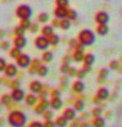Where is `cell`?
I'll return each mask as SVG.
<instances>
[{"label": "cell", "instance_id": "29", "mask_svg": "<svg viewBox=\"0 0 122 127\" xmlns=\"http://www.w3.org/2000/svg\"><path fill=\"white\" fill-rule=\"evenodd\" d=\"M53 27L52 26H45L44 28L41 29V33L44 36L46 37H49L51 34H53Z\"/></svg>", "mask_w": 122, "mask_h": 127}, {"label": "cell", "instance_id": "43", "mask_svg": "<svg viewBox=\"0 0 122 127\" xmlns=\"http://www.w3.org/2000/svg\"><path fill=\"white\" fill-rule=\"evenodd\" d=\"M69 68H70V65H68V64H63L62 67H61V72L63 74H67Z\"/></svg>", "mask_w": 122, "mask_h": 127}, {"label": "cell", "instance_id": "37", "mask_svg": "<svg viewBox=\"0 0 122 127\" xmlns=\"http://www.w3.org/2000/svg\"><path fill=\"white\" fill-rule=\"evenodd\" d=\"M102 113H103V109L101 108V107H96V108H93L92 111H91V114L96 118V117H101Z\"/></svg>", "mask_w": 122, "mask_h": 127}, {"label": "cell", "instance_id": "28", "mask_svg": "<svg viewBox=\"0 0 122 127\" xmlns=\"http://www.w3.org/2000/svg\"><path fill=\"white\" fill-rule=\"evenodd\" d=\"M74 110L78 111V112H81V111H83L84 108H85V104H84V102L83 101H81V100H77L76 102H74Z\"/></svg>", "mask_w": 122, "mask_h": 127}, {"label": "cell", "instance_id": "27", "mask_svg": "<svg viewBox=\"0 0 122 127\" xmlns=\"http://www.w3.org/2000/svg\"><path fill=\"white\" fill-rule=\"evenodd\" d=\"M92 125L94 127H104L105 126V120L102 117H96L92 121Z\"/></svg>", "mask_w": 122, "mask_h": 127}, {"label": "cell", "instance_id": "11", "mask_svg": "<svg viewBox=\"0 0 122 127\" xmlns=\"http://www.w3.org/2000/svg\"><path fill=\"white\" fill-rule=\"evenodd\" d=\"M67 13H68V9L66 6H57L54 10V16L58 19L67 18Z\"/></svg>", "mask_w": 122, "mask_h": 127}, {"label": "cell", "instance_id": "45", "mask_svg": "<svg viewBox=\"0 0 122 127\" xmlns=\"http://www.w3.org/2000/svg\"><path fill=\"white\" fill-rule=\"evenodd\" d=\"M42 126L44 127H55L56 124H55V122L52 120H47L45 124H42Z\"/></svg>", "mask_w": 122, "mask_h": 127}, {"label": "cell", "instance_id": "2", "mask_svg": "<svg viewBox=\"0 0 122 127\" xmlns=\"http://www.w3.org/2000/svg\"><path fill=\"white\" fill-rule=\"evenodd\" d=\"M78 41L83 46H91L96 42V34L91 30L84 29L78 35Z\"/></svg>", "mask_w": 122, "mask_h": 127}, {"label": "cell", "instance_id": "19", "mask_svg": "<svg viewBox=\"0 0 122 127\" xmlns=\"http://www.w3.org/2000/svg\"><path fill=\"white\" fill-rule=\"evenodd\" d=\"M96 30H97V33L99 34L100 36H105V35L108 34L109 28L107 25H98Z\"/></svg>", "mask_w": 122, "mask_h": 127}, {"label": "cell", "instance_id": "5", "mask_svg": "<svg viewBox=\"0 0 122 127\" xmlns=\"http://www.w3.org/2000/svg\"><path fill=\"white\" fill-rule=\"evenodd\" d=\"M34 45L38 50L45 51L49 48L50 43H49V40H48V37L44 36V35H41V36H37L36 38H35Z\"/></svg>", "mask_w": 122, "mask_h": 127}, {"label": "cell", "instance_id": "35", "mask_svg": "<svg viewBox=\"0 0 122 127\" xmlns=\"http://www.w3.org/2000/svg\"><path fill=\"white\" fill-rule=\"evenodd\" d=\"M67 18H68L69 20H76V19L78 18V12L76 10H68Z\"/></svg>", "mask_w": 122, "mask_h": 127}, {"label": "cell", "instance_id": "59", "mask_svg": "<svg viewBox=\"0 0 122 127\" xmlns=\"http://www.w3.org/2000/svg\"><path fill=\"white\" fill-rule=\"evenodd\" d=\"M3 122H4V121H3L2 119H0V126H2V125H3Z\"/></svg>", "mask_w": 122, "mask_h": 127}, {"label": "cell", "instance_id": "17", "mask_svg": "<svg viewBox=\"0 0 122 127\" xmlns=\"http://www.w3.org/2000/svg\"><path fill=\"white\" fill-rule=\"evenodd\" d=\"M72 89H73L74 92L81 93V92H83V91L85 90V84L82 81H76L73 83V85H72Z\"/></svg>", "mask_w": 122, "mask_h": 127}, {"label": "cell", "instance_id": "8", "mask_svg": "<svg viewBox=\"0 0 122 127\" xmlns=\"http://www.w3.org/2000/svg\"><path fill=\"white\" fill-rule=\"evenodd\" d=\"M109 19H111V17L105 11H99L94 16V20L98 25H107L109 22Z\"/></svg>", "mask_w": 122, "mask_h": 127}, {"label": "cell", "instance_id": "7", "mask_svg": "<svg viewBox=\"0 0 122 127\" xmlns=\"http://www.w3.org/2000/svg\"><path fill=\"white\" fill-rule=\"evenodd\" d=\"M10 95L12 97V101H14L16 103H20V102H22L23 100H25L26 93H25V91H23L22 89H20L18 87V88H14L13 90H12V92H11Z\"/></svg>", "mask_w": 122, "mask_h": 127}, {"label": "cell", "instance_id": "22", "mask_svg": "<svg viewBox=\"0 0 122 127\" xmlns=\"http://www.w3.org/2000/svg\"><path fill=\"white\" fill-rule=\"evenodd\" d=\"M83 62H84L85 65H90V66H92L93 64H94V62H96V57H94V55H93V54L88 53V54L84 55Z\"/></svg>", "mask_w": 122, "mask_h": 127}, {"label": "cell", "instance_id": "39", "mask_svg": "<svg viewBox=\"0 0 122 127\" xmlns=\"http://www.w3.org/2000/svg\"><path fill=\"white\" fill-rule=\"evenodd\" d=\"M10 47H11V43L10 41H7V40H3L2 39V42L0 43V48L3 50V51H7V50H10Z\"/></svg>", "mask_w": 122, "mask_h": 127}, {"label": "cell", "instance_id": "30", "mask_svg": "<svg viewBox=\"0 0 122 127\" xmlns=\"http://www.w3.org/2000/svg\"><path fill=\"white\" fill-rule=\"evenodd\" d=\"M12 102V97L10 94H3L1 95V97H0V104L1 105H10Z\"/></svg>", "mask_w": 122, "mask_h": 127}, {"label": "cell", "instance_id": "55", "mask_svg": "<svg viewBox=\"0 0 122 127\" xmlns=\"http://www.w3.org/2000/svg\"><path fill=\"white\" fill-rule=\"evenodd\" d=\"M69 46L71 47V48H76V46H77V40H74V39H71V40H70V42H69Z\"/></svg>", "mask_w": 122, "mask_h": 127}, {"label": "cell", "instance_id": "33", "mask_svg": "<svg viewBox=\"0 0 122 127\" xmlns=\"http://www.w3.org/2000/svg\"><path fill=\"white\" fill-rule=\"evenodd\" d=\"M67 123H68V121H67L63 116L62 117H58L56 119V121H55V124L58 127H66L67 126Z\"/></svg>", "mask_w": 122, "mask_h": 127}, {"label": "cell", "instance_id": "26", "mask_svg": "<svg viewBox=\"0 0 122 127\" xmlns=\"http://www.w3.org/2000/svg\"><path fill=\"white\" fill-rule=\"evenodd\" d=\"M48 40H49V43L50 45H52V46H56V45H58L60 43V40H61V38H60V36L58 35H56V34H51L50 36L48 37Z\"/></svg>", "mask_w": 122, "mask_h": 127}, {"label": "cell", "instance_id": "20", "mask_svg": "<svg viewBox=\"0 0 122 127\" xmlns=\"http://www.w3.org/2000/svg\"><path fill=\"white\" fill-rule=\"evenodd\" d=\"M48 73H49V68L47 66H45V65H41L36 69V74L38 75V76H41V77L47 76Z\"/></svg>", "mask_w": 122, "mask_h": 127}, {"label": "cell", "instance_id": "15", "mask_svg": "<svg viewBox=\"0 0 122 127\" xmlns=\"http://www.w3.org/2000/svg\"><path fill=\"white\" fill-rule=\"evenodd\" d=\"M63 106V101L61 97H52L50 101V107H52L54 110H60Z\"/></svg>", "mask_w": 122, "mask_h": 127}, {"label": "cell", "instance_id": "13", "mask_svg": "<svg viewBox=\"0 0 122 127\" xmlns=\"http://www.w3.org/2000/svg\"><path fill=\"white\" fill-rule=\"evenodd\" d=\"M97 96L100 98L101 101H105L109 97V90L106 87H101L97 91Z\"/></svg>", "mask_w": 122, "mask_h": 127}, {"label": "cell", "instance_id": "24", "mask_svg": "<svg viewBox=\"0 0 122 127\" xmlns=\"http://www.w3.org/2000/svg\"><path fill=\"white\" fill-rule=\"evenodd\" d=\"M53 58H54V55L52 52H50V51H45L41 55V59L45 63H51L53 61Z\"/></svg>", "mask_w": 122, "mask_h": 127}, {"label": "cell", "instance_id": "54", "mask_svg": "<svg viewBox=\"0 0 122 127\" xmlns=\"http://www.w3.org/2000/svg\"><path fill=\"white\" fill-rule=\"evenodd\" d=\"M11 87H12V88H18V87H19V82H17V81H13V82H12L11 83Z\"/></svg>", "mask_w": 122, "mask_h": 127}, {"label": "cell", "instance_id": "36", "mask_svg": "<svg viewBox=\"0 0 122 127\" xmlns=\"http://www.w3.org/2000/svg\"><path fill=\"white\" fill-rule=\"evenodd\" d=\"M14 33L16 36H25V34H26V30L25 29H22L21 27H16L15 28V30H14Z\"/></svg>", "mask_w": 122, "mask_h": 127}, {"label": "cell", "instance_id": "6", "mask_svg": "<svg viewBox=\"0 0 122 127\" xmlns=\"http://www.w3.org/2000/svg\"><path fill=\"white\" fill-rule=\"evenodd\" d=\"M3 72H4V75L6 77L13 78L18 74V67L15 64H6Z\"/></svg>", "mask_w": 122, "mask_h": 127}, {"label": "cell", "instance_id": "57", "mask_svg": "<svg viewBox=\"0 0 122 127\" xmlns=\"http://www.w3.org/2000/svg\"><path fill=\"white\" fill-rule=\"evenodd\" d=\"M100 101H101V100H100V98L98 97V96H96V97H94V100H93V102L96 103V104H99V103H100Z\"/></svg>", "mask_w": 122, "mask_h": 127}, {"label": "cell", "instance_id": "12", "mask_svg": "<svg viewBox=\"0 0 122 127\" xmlns=\"http://www.w3.org/2000/svg\"><path fill=\"white\" fill-rule=\"evenodd\" d=\"M29 88H30V91L32 93H34V94H37V93H39L42 90V84L39 81H33L32 83L30 84V86H29Z\"/></svg>", "mask_w": 122, "mask_h": 127}, {"label": "cell", "instance_id": "9", "mask_svg": "<svg viewBox=\"0 0 122 127\" xmlns=\"http://www.w3.org/2000/svg\"><path fill=\"white\" fill-rule=\"evenodd\" d=\"M49 107H50V102L48 100H46V98H41V102L35 106L34 111H35V113H37V114H42L44 111L48 109Z\"/></svg>", "mask_w": 122, "mask_h": 127}, {"label": "cell", "instance_id": "60", "mask_svg": "<svg viewBox=\"0 0 122 127\" xmlns=\"http://www.w3.org/2000/svg\"><path fill=\"white\" fill-rule=\"evenodd\" d=\"M1 83H2V81H1V78H0V86H1Z\"/></svg>", "mask_w": 122, "mask_h": 127}, {"label": "cell", "instance_id": "58", "mask_svg": "<svg viewBox=\"0 0 122 127\" xmlns=\"http://www.w3.org/2000/svg\"><path fill=\"white\" fill-rule=\"evenodd\" d=\"M62 81H63V84H67L68 83V79L67 78H62Z\"/></svg>", "mask_w": 122, "mask_h": 127}, {"label": "cell", "instance_id": "34", "mask_svg": "<svg viewBox=\"0 0 122 127\" xmlns=\"http://www.w3.org/2000/svg\"><path fill=\"white\" fill-rule=\"evenodd\" d=\"M37 19H38V21H39V22H41V23H46L47 21L49 20V15L47 14V13H45V12H41V13L38 15Z\"/></svg>", "mask_w": 122, "mask_h": 127}, {"label": "cell", "instance_id": "52", "mask_svg": "<svg viewBox=\"0 0 122 127\" xmlns=\"http://www.w3.org/2000/svg\"><path fill=\"white\" fill-rule=\"evenodd\" d=\"M71 57L69 56H65L64 58H63V64H68V65H70V63H71Z\"/></svg>", "mask_w": 122, "mask_h": 127}, {"label": "cell", "instance_id": "44", "mask_svg": "<svg viewBox=\"0 0 122 127\" xmlns=\"http://www.w3.org/2000/svg\"><path fill=\"white\" fill-rule=\"evenodd\" d=\"M6 61L3 57H0V72H3V70H4L5 66H6Z\"/></svg>", "mask_w": 122, "mask_h": 127}, {"label": "cell", "instance_id": "23", "mask_svg": "<svg viewBox=\"0 0 122 127\" xmlns=\"http://www.w3.org/2000/svg\"><path fill=\"white\" fill-rule=\"evenodd\" d=\"M70 27H71V20H69L68 18H63L62 20L60 21V28L62 30H69Z\"/></svg>", "mask_w": 122, "mask_h": 127}, {"label": "cell", "instance_id": "46", "mask_svg": "<svg viewBox=\"0 0 122 127\" xmlns=\"http://www.w3.org/2000/svg\"><path fill=\"white\" fill-rule=\"evenodd\" d=\"M29 30L31 31V33H33V34L36 33V32L39 30V29H38V25H36V23H31Z\"/></svg>", "mask_w": 122, "mask_h": 127}, {"label": "cell", "instance_id": "18", "mask_svg": "<svg viewBox=\"0 0 122 127\" xmlns=\"http://www.w3.org/2000/svg\"><path fill=\"white\" fill-rule=\"evenodd\" d=\"M41 61L37 58H35V59H32L31 61V64H30V70H29V72L30 74H34V73H36V69L38 68L39 66H41Z\"/></svg>", "mask_w": 122, "mask_h": 127}, {"label": "cell", "instance_id": "41", "mask_svg": "<svg viewBox=\"0 0 122 127\" xmlns=\"http://www.w3.org/2000/svg\"><path fill=\"white\" fill-rule=\"evenodd\" d=\"M119 62L118 61H112L111 63H109V68H111L112 70H117L118 68H119Z\"/></svg>", "mask_w": 122, "mask_h": 127}, {"label": "cell", "instance_id": "32", "mask_svg": "<svg viewBox=\"0 0 122 127\" xmlns=\"http://www.w3.org/2000/svg\"><path fill=\"white\" fill-rule=\"evenodd\" d=\"M20 54H21V49H19V48H17V47H13L10 51V56L12 58H14V59L16 57H18Z\"/></svg>", "mask_w": 122, "mask_h": 127}, {"label": "cell", "instance_id": "42", "mask_svg": "<svg viewBox=\"0 0 122 127\" xmlns=\"http://www.w3.org/2000/svg\"><path fill=\"white\" fill-rule=\"evenodd\" d=\"M86 74H87V73H86L83 69H81V70L77 71V75H76V76H77L79 79H83V78L86 76Z\"/></svg>", "mask_w": 122, "mask_h": 127}, {"label": "cell", "instance_id": "47", "mask_svg": "<svg viewBox=\"0 0 122 127\" xmlns=\"http://www.w3.org/2000/svg\"><path fill=\"white\" fill-rule=\"evenodd\" d=\"M77 71L78 70L76 68H72V67H70L69 70H68V72H67V74H68L70 77H73V76H76V75H77Z\"/></svg>", "mask_w": 122, "mask_h": 127}, {"label": "cell", "instance_id": "38", "mask_svg": "<svg viewBox=\"0 0 122 127\" xmlns=\"http://www.w3.org/2000/svg\"><path fill=\"white\" fill-rule=\"evenodd\" d=\"M42 118H44L46 121H47V120H52V118H53V112L47 109V110L44 111V113H42Z\"/></svg>", "mask_w": 122, "mask_h": 127}, {"label": "cell", "instance_id": "56", "mask_svg": "<svg viewBox=\"0 0 122 127\" xmlns=\"http://www.w3.org/2000/svg\"><path fill=\"white\" fill-rule=\"evenodd\" d=\"M52 25H53V27H60V21L58 20H56V19H54V20L52 21Z\"/></svg>", "mask_w": 122, "mask_h": 127}, {"label": "cell", "instance_id": "51", "mask_svg": "<svg viewBox=\"0 0 122 127\" xmlns=\"http://www.w3.org/2000/svg\"><path fill=\"white\" fill-rule=\"evenodd\" d=\"M5 36H6V32H5V30L0 29V40H2L3 38H5Z\"/></svg>", "mask_w": 122, "mask_h": 127}, {"label": "cell", "instance_id": "31", "mask_svg": "<svg viewBox=\"0 0 122 127\" xmlns=\"http://www.w3.org/2000/svg\"><path fill=\"white\" fill-rule=\"evenodd\" d=\"M31 20L30 18H23V19H20V22H19V27H21L22 29H25L26 31L29 30V28L31 26Z\"/></svg>", "mask_w": 122, "mask_h": 127}, {"label": "cell", "instance_id": "40", "mask_svg": "<svg viewBox=\"0 0 122 127\" xmlns=\"http://www.w3.org/2000/svg\"><path fill=\"white\" fill-rule=\"evenodd\" d=\"M55 4L56 6H68L69 4V0H55Z\"/></svg>", "mask_w": 122, "mask_h": 127}, {"label": "cell", "instance_id": "50", "mask_svg": "<svg viewBox=\"0 0 122 127\" xmlns=\"http://www.w3.org/2000/svg\"><path fill=\"white\" fill-rule=\"evenodd\" d=\"M76 50H79V51H83L84 52V50H85V46H83L82 43H77V46H76Z\"/></svg>", "mask_w": 122, "mask_h": 127}, {"label": "cell", "instance_id": "21", "mask_svg": "<svg viewBox=\"0 0 122 127\" xmlns=\"http://www.w3.org/2000/svg\"><path fill=\"white\" fill-rule=\"evenodd\" d=\"M108 75H109V71L106 69V68H102L99 71V75H98V82L104 83V81L107 78Z\"/></svg>", "mask_w": 122, "mask_h": 127}, {"label": "cell", "instance_id": "48", "mask_svg": "<svg viewBox=\"0 0 122 127\" xmlns=\"http://www.w3.org/2000/svg\"><path fill=\"white\" fill-rule=\"evenodd\" d=\"M51 97H61V91L57 90V89L52 90V92H51Z\"/></svg>", "mask_w": 122, "mask_h": 127}, {"label": "cell", "instance_id": "16", "mask_svg": "<svg viewBox=\"0 0 122 127\" xmlns=\"http://www.w3.org/2000/svg\"><path fill=\"white\" fill-rule=\"evenodd\" d=\"M25 102L28 106H34L37 103V96L34 93H30L25 96Z\"/></svg>", "mask_w": 122, "mask_h": 127}, {"label": "cell", "instance_id": "1", "mask_svg": "<svg viewBox=\"0 0 122 127\" xmlns=\"http://www.w3.org/2000/svg\"><path fill=\"white\" fill-rule=\"evenodd\" d=\"M27 122H28V118H27L26 113L19 110L11 111L7 116V123L12 127H23Z\"/></svg>", "mask_w": 122, "mask_h": 127}, {"label": "cell", "instance_id": "3", "mask_svg": "<svg viewBox=\"0 0 122 127\" xmlns=\"http://www.w3.org/2000/svg\"><path fill=\"white\" fill-rule=\"evenodd\" d=\"M16 16L19 19H23V18H31L33 15V10L32 7L28 4H20L16 7Z\"/></svg>", "mask_w": 122, "mask_h": 127}, {"label": "cell", "instance_id": "4", "mask_svg": "<svg viewBox=\"0 0 122 127\" xmlns=\"http://www.w3.org/2000/svg\"><path fill=\"white\" fill-rule=\"evenodd\" d=\"M15 59H16V65H17V67H19V68H21V69L29 68V66H30V64H31V61H32L31 57L29 56L28 54H26V53H21L18 57H16Z\"/></svg>", "mask_w": 122, "mask_h": 127}, {"label": "cell", "instance_id": "14", "mask_svg": "<svg viewBox=\"0 0 122 127\" xmlns=\"http://www.w3.org/2000/svg\"><path fill=\"white\" fill-rule=\"evenodd\" d=\"M76 114H77V111L73 108H67V109H65L64 112H63V117L69 122V121H72L76 119Z\"/></svg>", "mask_w": 122, "mask_h": 127}, {"label": "cell", "instance_id": "53", "mask_svg": "<svg viewBox=\"0 0 122 127\" xmlns=\"http://www.w3.org/2000/svg\"><path fill=\"white\" fill-rule=\"evenodd\" d=\"M83 70L85 71L86 73H88V72H90V71H91V66H90V65H85V64H84Z\"/></svg>", "mask_w": 122, "mask_h": 127}, {"label": "cell", "instance_id": "10", "mask_svg": "<svg viewBox=\"0 0 122 127\" xmlns=\"http://www.w3.org/2000/svg\"><path fill=\"white\" fill-rule=\"evenodd\" d=\"M14 47H17L19 49H23V48H26V46L28 45V39H27L25 36H16L14 38Z\"/></svg>", "mask_w": 122, "mask_h": 127}, {"label": "cell", "instance_id": "25", "mask_svg": "<svg viewBox=\"0 0 122 127\" xmlns=\"http://www.w3.org/2000/svg\"><path fill=\"white\" fill-rule=\"evenodd\" d=\"M74 62H77V63H80L83 61V58H84V52L83 51H79V50H76V52L73 53L72 55V57H71Z\"/></svg>", "mask_w": 122, "mask_h": 127}, {"label": "cell", "instance_id": "49", "mask_svg": "<svg viewBox=\"0 0 122 127\" xmlns=\"http://www.w3.org/2000/svg\"><path fill=\"white\" fill-rule=\"evenodd\" d=\"M30 127H42V124L39 121H34L29 125Z\"/></svg>", "mask_w": 122, "mask_h": 127}]
</instances>
